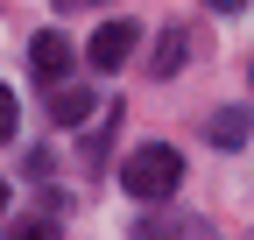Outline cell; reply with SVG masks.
Returning a JSON list of instances; mask_svg holds the SVG:
<instances>
[{
  "mask_svg": "<svg viewBox=\"0 0 254 240\" xmlns=\"http://www.w3.org/2000/svg\"><path fill=\"white\" fill-rule=\"evenodd\" d=\"M14 240H57V226H50V219H21V226H14Z\"/></svg>",
  "mask_w": 254,
  "mask_h": 240,
  "instance_id": "ba28073f",
  "label": "cell"
},
{
  "mask_svg": "<svg viewBox=\"0 0 254 240\" xmlns=\"http://www.w3.org/2000/svg\"><path fill=\"white\" fill-rule=\"evenodd\" d=\"M0 212H7V177H0Z\"/></svg>",
  "mask_w": 254,
  "mask_h": 240,
  "instance_id": "30bf717a",
  "label": "cell"
},
{
  "mask_svg": "<svg viewBox=\"0 0 254 240\" xmlns=\"http://www.w3.org/2000/svg\"><path fill=\"white\" fill-rule=\"evenodd\" d=\"M92 113H99V92L78 85V78H64L57 92H50V120H57V127H85Z\"/></svg>",
  "mask_w": 254,
  "mask_h": 240,
  "instance_id": "3957f363",
  "label": "cell"
},
{
  "mask_svg": "<svg viewBox=\"0 0 254 240\" xmlns=\"http://www.w3.org/2000/svg\"><path fill=\"white\" fill-rule=\"evenodd\" d=\"M64 7H85V0H64Z\"/></svg>",
  "mask_w": 254,
  "mask_h": 240,
  "instance_id": "8fae6325",
  "label": "cell"
},
{
  "mask_svg": "<svg viewBox=\"0 0 254 240\" xmlns=\"http://www.w3.org/2000/svg\"><path fill=\"white\" fill-rule=\"evenodd\" d=\"M14 120H21V106H14L7 85H0V141H14Z\"/></svg>",
  "mask_w": 254,
  "mask_h": 240,
  "instance_id": "52a82bcc",
  "label": "cell"
},
{
  "mask_svg": "<svg viewBox=\"0 0 254 240\" xmlns=\"http://www.w3.org/2000/svg\"><path fill=\"white\" fill-rule=\"evenodd\" d=\"M28 64L43 71V92H50V85H64V78H71V43H64L57 28H43V36L28 43Z\"/></svg>",
  "mask_w": 254,
  "mask_h": 240,
  "instance_id": "277c9868",
  "label": "cell"
},
{
  "mask_svg": "<svg viewBox=\"0 0 254 240\" xmlns=\"http://www.w3.org/2000/svg\"><path fill=\"white\" fill-rule=\"evenodd\" d=\"M120 184L134 191L141 205H155V198H170L184 184V156H177L170 141H148V148H134V156L120 163Z\"/></svg>",
  "mask_w": 254,
  "mask_h": 240,
  "instance_id": "6da1fadb",
  "label": "cell"
},
{
  "mask_svg": "<svg viewBox=\"0 0 254 240\" xmlns=\"http://www.w3.org/2000/svg\"><path fill=\"white\" fill-rule=\"evenodd\" d=\"M184 71V36H163L155 43V78H177Z\"/></svg>",
  "mask_w": 254,
  "mask_h": 240,
  "instance_id": "8992f818",
  "label": "cell"
},
{
  "mask_svg": "<svg viewBox=\"0 0 254 240\" xmlns=\"http://www.w3.org/2000/svg\"><path fill=\"white\" fill-rule=\"evenodd\" d=\"M85 57H92V71H120L127 57H134V21H99L92 43H85Z\"/></svg>",
  "mask_w": 254,
  "mask_h": 240,
  "instance_id": "7a4b0ae2",
  "label": "cell"
},
{
  "mask_svg": "<svg viewBox=\"0 0 254 240\" xmlns=\"http://www.w3.org/2000/svg\"><path fill=\"white\" fill-rule=\"evenodd\" d=\"M212 7H226V14H233V7H247V0H212Z\"/></svg>",
  "mask_w": 254,
  "mask_h": 240,
  "instance_id": "9c48e42d",
  "label": "cell"
},
{
  "mask_svg": "<svg viewBox=\"0 0 254 240\" xmlns=\"http://www.w3.org/2000/svg\"><path fill=\"white\" fill-rule=\"evenodd\" d=\"M212 141H219V148H240V141H247V113H240V106H226V113L212 120Z\"/></svg>",
  "mask_w": 254,
  "mask_h": 240,
  "instance_id": "5b68a950",
  "label": "cell"
}]
</instances>
